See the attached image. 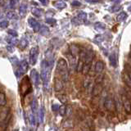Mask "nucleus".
I'll return each mask as SVG.
<instances>
[{"label": "nucleus", "mask_w": 131, "mask_h": 131, "mask_svg": "<svg viewBox=\"0 0 131 131\" xmlns=\"http://www.w3.org/2000/svg\"><path fill=\"white\" fill-rule=\"evenodd\" d=\"M57 71L61 77V80L67 82L69 79L68 65L67 61L63 58H60L57 64Z\"/></svg>", "instance_id": "f257e3e1"}, {"label": "nucleus", "mask_w": 131, "mask_h": 131, "mask_svg": "<svg viewBox=\"0 0 131 131\" xmlns=\"http://www.w3.org/2000/svg\"><path fill=\"white\" fill-rule=\"evenodd\" d=\"M50 68H49L45 61H42V65H41V79H42L44 85L46 86L48 83V80H49V75H50Z\"/></svg>", "instance_id": "f03ea898"}, {"label": "nucleus", "mask_w": 131, "mask_h": 131, "mask_svg": "<svg viewBox=\"0 0 131 131\" xmlns=\"http://www.w3.org/2000/svg\"><path fill=\"white\" fill-rule=\"evenodd\" d=\"M17 67H18L17 70L15 71L16 77H19L20 75H24V74H26L28 71V68H29L28 63L26 60H23V61H20V62H19V65L17 66Z\"/></svg>", "instance_id": "7ed1b4c3"}, {"label": "nucleus", "mask_w": 131, "mask_h": 131, "mask_svg": "<svg viewBox=\"0 0 131 131\" xmlns=\"http://www.w3.org/2000/svg\"><path fill=\"white\" fill-rule=\"evenodd\" d=\"M45 62L49 68H52V66L54 65V54L52 52L51 49H48L45 52Z\"/></svg>", "instance_id": "20e7f679"}, {"label": "nucleus", "mask_w": 131, "mask_h": 131, "mask_svg": "<svg viewBox=\"0 0 131 131\" xmlns=\"http://www.w3.org/2000/svg\"><path fill=\"white\" fill-rule=\"evenodd\" d=\"M39 55V48L38 47H34L30 51V65H35L38 59Z\"/></svg>", "instance_id": "39448f33"}, {"label": "nucleus", "mask_w": 131, "mask_h": 131, "mask_svg": "<svg viewBox=\"0 0 131 131\" xmlns=\"http://www.w3.org/2000/svg\"><path fill=\"white\" fill-rule=\"evenodd\" d=\"M69 51H70V55L72 56L73 57H75V58H76V57L80 54V49L78 45L71 44V45H70V47H69Z\"/></svg>", "instance_id": "423d86ee"}, {"label": "nucleus", "mask_w": 131, "mask_h": 131, "mask_svg": "<svg viewBox=\"0 0 131 131\" xmlns=\"http://www.w3.org/2000/svg\"><path fill=\"white\" fill-rule=\"evenodd\" d=\"M104 107L107 111H113L116 108L115 107V102H113V100L111 97H106L104 101Z\"/></svg>", "instance_id": "0eeeda50"}, {"label": "nucleus", "mask_w": 131, "mask_h": 131, "mask_svg": "<svg viewBox=\"0 0 131 131\" xmlns=\"http://www.w3.org/2000/svg\"><path fill=\"white\" fill-rule=\"evenodd\" d=\"M30 77H31L32 81L34 82V84H35L36 86H38V85H39V83L40 78H39V73L37 72L36 70H32L31 72H30Z\"/></svg>", "instance_id": "6e6552de"}, {"label": "nucleus", "mask_w": 131, "mask_h": 131, "mask_svg": "<svg viewBox=\"0 0 131 131\" xmlns=\"http://www.w3.org/2000/svg\"><path fill=\"white\" fill-rule=\"evenodd\" d=\"M94 52L92 51V50H87L86 52V55H85V57H84V63H92V61L93 59L94 58Z\"/></svg>", "instance_id": "1a4fd4ad"}, {"label": "nucleus", "mask_w": 131, "mask_h": 131, "mask_svg": "<svg viewBox=\"0 0 131 131\" xmlns=\"http://www.w3.org/2000/svg\"><path fill=\"white\" fill-rule=\"evenodd\" d=\"M102 91V84H96L93 86V88L92 89V94L93 97L98 96Z\"/></svg>", "instance_id": "9d476101"}, {"label": "nucleus", "mask_w": 131, "mask_h": 131, "mask_svg": "<svg viewBox=\"0 0 131 131\" xmlns=\"http://www.w3.org/2000/svg\"><path fill=\"white\" fill-rule=\"evenodd\" d=\"M63 89V82L61 80L56 78L54 80V89L56 92H59Z\"/></svg>", "instance_id": "9b49d317"}, {"label": "nucleus", "mask_w": 131, "mask_h": 131, "mask_svg": "<svg viewBox=\"0 0 131 131\" xmlns=\"http://www.w3.org/2000/svg\"><path fill=\"white\" fill-rule=\"evenodd\" d=\"M104 69V63L102 61H97L95 63V72L97 74H101Z\"/></svg>", "instance_id": "f8f14e48"}, {"label": "nucleus", "mask_w": 131, "mask_h": 131, "mask_svg": "<svg viewBox=\"0 0 131 131\" xmlns=\"http://www.w3.org/2000/svg\"><path fill=\"white\" fill-rule=\"evenodd\" d=\"M53 5H54V7H57V9H60V10L63 9V8L67 7V4H66L64 1H55V2H53Z\"/></svg>", "instance_id": "ddd939ff"}, {"label": "nucleus", "mask_w": 131, "mask_h": 131, "mask_svg": "<svg viewBox=\"0 0 131 131\" xmlns=\"http://www.w3.org/2000/svg\"><path fill=\"white\" fill-rule=\"evenodd\" d=\"M91 66H92V63H84V67H83V69H82V74L84 75H88L89 73V71L90 69H91Z\"/></svg>", "instance_id": "4468645a"}, {"label": "nucleus", "mask_w": 131, "mask_h": 131, "mask_svg": "<svg viewBox=\"0 0 131 131\" xmlns=\"http://www.w3.org/2000/svg\"><path fill=\"white\" fill-rule=\"evenodd\" d=\"M39 34L43 36H48L49 34H50V30L49 29L45 26H42L40 27V30H39Z\"/></svg>", "instance_id": "2eb2a0df"}, {"label": "nucleus", "mask_w": 131, "mask_h": 131, "mask_svg": "<svg viewBox=\"0 0 131 131\" xmlns=\"http://www.w3.org/2000/svg\"><path fill=\"white\" fill-rule=\"evenodd\" d=\"M26 12H27V7L26 4H20V7H19V13H20V16H25L26 14Z\"/></svg>", "instance_id": "dca6fc26"}, {"label": "nucleus", "mask_w": 131, "mask_h": 131, "mask_svg": "<svg viewBox=\"0 0 131 131\" xmlns=\"http://www.w3.org/2000/svg\"><path fill=\"white\" fill-rule=\"evenodd\" d=\"M109 62L111 66L113 67H116L117 66V61H116V57L115 54H111L109 56Z\"/></svg>", "instance_id": "f3484780"}, {"label": "nucleus", "mask_w": 131, "mask_h": 131, "mask_svg": "<svg viewBox=\"0 0 131 131\" xmlns=\"http://www.w3.org/2000/svg\"><path fill=\"white\" fill-rule=\"evenodd\" d=\"M7 42L8 43V44L12 45V46H14V45H17L19 41L17 39L14 38V37H7Z\"/></svg>", "instance_id": "a211bd4d"}, {"label": "nucleus", "mask_w": 131, "mask_h": 131, "mask_svg": "<svg viewBox=\"0 0 131 131\" xmlns=\"http://www.w3.org/2000/svg\"><path fill=\"white\" fill-rule=\"evenodd\" d=\"M123 106H124L125 110L127 112H131V103L129 100L125 99L124 102H123Z\"/></svg>", "instance_id": "6ab92c4d"}, {"label": "nucleus", "mask_w": 131, "mask_h": 131, "mask_svg": "<svg viewBox=\"0 0 131 131\" xmlns=\"http://www.w3.org/2000/svg\"><path fill=\"white\" fill-rule=\"evenodd\" d=\"M31 13L34 15L35 16H37V17H40L41 15H42V11H41L39 8L33 7L32 9H31Z\"/></svg>", "instance_id": "aec40b11"}, {"label": "nucleus", "mask_w": 131, "mask_h": 131, "mask_svg": "<svg viewBox=\"0 0 131 131\" xmlns=\"http://www.w3.org/2000/svg\"><path fill=\"white\" fill-rule=\"evenodd\" d=\"M7 104L6 95L3 93L0 92V106H4Z\"/></svg>", "instance_id": "412c9836"}, {"label": "nucleus", "mask_w": 131, "mask_h": 131, "mask_svg": "<svg viewBox=\"0 0 131 131\" xmlns=\"http://www.w3.org/2000/svg\"><path fill=\"white\" fill-rule=\"evenodd\" d=\"M77 17L79 18V20L81 22H84L87 20V14L85 13L84 12H80L79 14H78Z\"/></svg>", "instance_id": "4be33fe9"}, {"label": "nucleus", "mask_w": 131, "mask_h": 131, "mask_svg": "<svg viewBox=\"0 0 131 131\" xmlns=\"http://www.w3.org/2000/svg\"><path fill=\"white\" fill-rule=\"evenodd\" d=\"M126 18H127V14H126V12H121V13L117 16L116 20H118V21H123V20H125Z\"/></svg>", "instance_id": "5701e85b"}, {"label": "nucleus", "mask_w": 131, "mask_h": 131, "mask_svg": "<svg viewBox=\"0 0 131 131\" xmlns=\"http://www.w3.org/2000/svg\"><path fill=\"white\" fill-rule=\"evenodd\" d=\"M28 43H29L28 41L26 39H21V40H20V43H19V48L20 49H25L27 47Z\"/></svg>", "instance_id": "b1692460"}, {"label": "nucleus", "mask_w": 131, "mask_h": 131, "mask_svg": "<svg viewBox=\"0 0 131 131\" xmlns=\"http://www.w3.org/2000/svg\"><path fill=\"white\" fill-rule=\"evenodd\" d=\"M39 122L42 124L43 123V119H44V109L43 107H41L39 109Z\"/></svg>", "instance_id": "393cba45"}, {"label": "nucleus", "mask_w": 131, "mask_h": 131, "mask_svg": "<svg viewBox=\"0 0 131 131\" xmlns=\"http://www.w3.org/2000/svg\"><path fill=\"white\" fill-rule=\"evenodd\" d=\"M84 64V61L79 59V61H78V62H77V64H76V71H77V72H80V71H82V69H83Z\"/></svg>", "instance_id": "a878e982"}, {"label": "nucleus", "mask_w": 131, "mask_h": 131, "mask_svg": "<svg viewBox=\"0 0 131 131\" xmlns=\"http://www.w3.org/2000/svg\"><path fill=\"white\" fill-rule=\"evenodd\" d=\"M59 113L61 116H64L66 113H67V106L66 105H61L60 106V107H59Z\"/></svg>", "instance_id": "bb28decb"}, {"label": "nucleus", "mask_w": 131, "mask_h": 131, "mask_svg": "<svg viewBox=\"0 0 131 131\" xmlns=\"http://www.w3.org/2000/svg\"><path fill=\"white\" fill-rule=\"evenodd\" d=\"M94 27H95V29L97 30H102L106 28V26H105V24L102 23V22H97Z\"/></svg>", "instance_id": "cd10ccee"}, {"label": "nucleus", "mask_w": 131, "mask_h": 131, "mask_svg": "<svg viewBox=\"0 0 131 131\" xmlns=\"http://www.w3.org/2000/svg\"><path fill=\"white\" fill-rule=\"evenodd\" d=\"M30 106H31L32 112L34 113H35L37 112V101H36V99H35V98H34V99L32 100Z\"/></svg>", "instance_id": "c85d7f7f"}, {"label": "nucleus", "mask_w": 131, "mask_h": 131, "mask_svg": "<svg viewBox=\"0 0 131 131\" xmlns=\"http://www.w3.org/2000/svg\"><path fill=\"white\" fill-rule=\"evenodd\" d=\"M57 97H58L59 101L63 105H65L67 102V96H66V95H58V96H57Z\"/></svg>", "instance_id": "c756f323"}, {"label": "nucleus", "mask_w": 131, "mask_h": 131, "mask_svg": "<svg viewBox=\"0 0 131 131\" xmlns=\"http://www.w3.org/2000/svg\"><path fill=\"white\" fill-rule=\"evenodd\" d=\"M7 16L9 19H15V18L17 19V16H16V14L14 12H8L7 13Z\"/></svg>", "instance_id": "7c9ffc66"}, {"label": "nucleus", "mask_w": 131, "mask_h": 131, "mask_svg": "<svg viewBox=\"0 0 131 131\" xmlns=\"http://www.w3.org/2000/svg\"><path fill=\"white\" fill-rule=\"evenodd\" d=\"M37 22H38V21H37V20H35V19H34V18H29L28 19V24H29V26H30L31 28H33V27H34V26H35V25L37 23Z\"/></svg>", "instance_id": "2f4dec72"}, {"label": "nucleus", "mask_w": 131, "mask_h": 131, "mask_svg": "<svg viewBox=\"0 0 131 131\" xmlns=\"http://www.w3.org/2000/svg\"><path fill=\"white\" fill-rule=\"evenodd\" d=\"M63 126L65 127V128H71V127L73 126V125H72V121H70V120L66 121L64 122V124H63Z\"/></svg>", "instance_id": "473e14b6"}, {"label": "nucleus", "mask_w": 131, "mask_h": 131, "mask_svg": "<svg viewBox=\"0 0 131 131\" xmlns=\"http://www.w3.org/2000/svg\"><path fill=\"white\" fill-rule=\"evenodd\" d=\"M7 33L9 34L12 37H17V35H18V33L16 32V30H12V29H10V30H8V31H7Z\"/></svg>", "instance_id": "72a5a7b5"}, {"label": "nucleus", "mask_w": 131, "mask_h": 131, "mask_svg": "<svg viewBox=\"0 0 131 131\" xmlns=\"http://www.w3.org/2000/svg\"><path fill=\"white\" fill-rule=\"evenodd\" d=\"M10 61H11V62L13 64L14 66H18L19 65V61L18 59L16 58V57H11L10 58Z\"/></svg>", "instance_id": "f704fd0d"}, {"label": "nucleus", "mask_w": 131, "mask_h": 131, "mask_svg": "<svg viewBox=\"0 0 131 131\" xmlns=\"http://www.w3.org/2000/svg\"><path fill=\"white\" fill-rule=\"evenodd\" d=\"M124 81H125V83L128 85V86H129V87H131V81H130V80H129V76L128 75H124Z\"/></svg>", "instance_id": "c9c22d12"}, {"label": "nucleus", "mask_w": 131, "mask_h": 131, "mask_svg": "<svg viewBox=\"0 0 131 131\" xmlns=\"http://www.w3.org/2000/svg\"><path fill=\"white\" fill-rule=\"evenodd\" d=\"M102 80H103V75H97V77L96 78V84H102Z\"/></svg>", "instance_id": "e433bc0d"}, {"label": "nucleus", "mask_w": 131, "mask_h": 131, "mask_svg": "<svg viewBox=\"0 0 131 131\" xmlns=\"http://www.w3.org/2000/svg\"><path fill=\"white\" fill-rule=\"evenodd\" d=\"M72 23L74 25H75V26H79V25H80L82 22L79 20V18H78V17H74L72 19Z\"/></svg>", "instance_id": "4c0bfd02"}, {"label": "nucleus", "mask_w": 131, "mask_h": 131, "mask_svg": "<svg viewBox=\"0 0 131 131\" xmlns=\"http://www.w3.org/2000/svg\"><path fill=\"white\" fill-rule=\"evenodd\" d=\"M40 24L39 23V22H37L35 26H34V27H33L32 29L34 30V31L35 32H39V30H40Z\"/></svg>", "instance_id": "58836bf2"}, {"label": "nucleus", "mask_w": 131, "mask_h": 131, "mask_svg": "<svg viewBox=\"0 0 131 131\" xmlns=\"http://www.w3.org/2000/svg\"><path fill=\"white\" fill-rule=\"evenodd\" d=\"M8 26V21L7 20H2L1 22H0V27L1 28H7Z\"/></svg>", "instance_id": "ea45409f"}, {"label": "nucleus", "mask_w": 131, "mask_h": 131, "mask_svg": "<svg viewBox=\"0 0 131 131\" xmlns=\"http://www.w3.org/2000/svg\"><path fill=\"white\" fill-rule=\"evenodd\" d=\"M112 12H119V11H121V5H114L113 7H112Z\"/></svg>", "instance_id": "a19ab883"}, {"label": "nucleus", "mask_w": 131, "mask_h": 131, "mask_svg": "<svg viewBox=\"0 0 131 131\" xmlns=\"http://www.w3.org/2000/svg\"><path fill=\"white\" fill-rule=\"evenodd\" d=\"M45 21H46V23H48V24L54 25V24L56 23V20H55V19H53V18H47Z\"/></svg>", "instance_id": "79ce46f5"}, {"label": "nucleus", "mask_w": 131, "mask_h": 131, "mask_svg": "<svg viewBox=\"0 0 131 131\" xmlns=\"http://www.w3.org/2000/svg\"><path fill=\"white\" fill-rule=\"evenodd\" d=\"M59 107H60V106L58 104H56V103L55 104H52V110L54 112H58V111H59Z\"/></svg>", "instance_id": "37998d69"}, {"label": "nucleus", "mask_w": 131, "mask_h": 131, "mask_svg": "<svg viewBox=\"0 0 131 131\" xmlns=\"http://www.w3.org/2000/svg\"><path fill=\"white\" fill-rule=\"evenodd\" d=\"M9 3H10V8H12V9H14V8L16 7V4L17 3V2H16V1H10Z\"/></svg>", "instance_id": "c03bdc74"}, {"label": "nucleus", "mask_w": 131, "mask_h": 131, "mask_svg": "<svg viewBox=\"0 0 131 131\" xmlns=\"http://www.w3.org/2000/svg\"><path fill=\"white\" fill-rule=\"evenodd\" d=\"M71 4H72L73 7H80L81 6V3L79 1H73L71 3Z\"/></svg>", "instance_id": "a18cd8bd"}, {"label": "nucleus", "mask_w": 131, "mask_h": 131, "mask_svg": "<svg viewBox=\"0 0 131 131\" xmlns=\"http://www.w3.org/2000/svg\"><path fill=\"white\" fill-rule=\"evenodd\" d=\"M30 119V121H31V125H35V116H34V115L31 114Z\"/></svg>", "instance_id": "49530a36"}, {"label": "nucleus", "mask_w": 131, "mask_h": 131, "mask_svg": "<svg viewBox=\"0 0 131 131\" xmlns=\"http://www.w3.org/2000/svg\"><path fill=\"white\" fill-rule=\"evenodd\" d=\"M102 37L101 35H97L95 37V42L100 43V42H102Z\"/></svg>", "instance_id": "de8ad7c7"}, {"label": "nucleus", "mask_w": 131, "mask_h": 131, "mask_svg": "<svg viewBox=\"0 0 131 131\" xmlns=\"http://www.w3.org/2000/svg\"><path fill=\"white\" fill-rule=\"evenodd\" d=\"M71 106H67V113H66V114H67V116H70V115H71Z\"/></svg>", "instance_id": "09e8293b"}, {"label": "nucleus", "mask_w": 131, "mask_h": 131, "mask_svg": "<svg viewBox=\"0 0 131 131\" xmlns=\"http://www.w3.org/2000/svg\"><path fill=\"white\" fill-rule=\"evenodd\" d=\"M40 3H43V5H47V4L48 3V1H44V0H41Z\"/></svg>", "instance_id": "8fccbe9b"}, {"label": "nucleus", "mask_w": 131, "mask_h": 131, "mask_svg": "<svg viewBox=\"0 0 131 131\" xmlns=\"http://www.w3.org/2000/svg\"><path fill=\"white\" fill-rule=\"evenodd\" d=\"M128 76H129V80H130V81H131V72H129V73L128 74Z\"/></svg>", "instance_id": "3c124183"}, {"label": "nucleus", "mask_w": 131, "mask_h": 131, "mask_svg": "<svg viewBox=\"0 0 131 131\" xmlns=\"http://www.w3.org/2000/svg\"><path fill=\"white\" fill-rule=\"evenodd\" d=\"M7 50H9V51H12V48L10 47H7Z\"/></svg>", "instance_id": "603ef678"}, {"label": "nucleus", "mask_w": 131, "mask_h": 131, "mask_svg": "<svg viewBox=\"0 0 131 131\" xmlns=\"http://www.w3.org/2000/svg\"><path fill=\"white\" fill-rule=\"evenodd\" d=\"M129 57H130V58H131V52H129Z\"/></svg>", "instance_id": "864d4df0"}, {"label": "nucleus", "mask_w": 131, "mask_h": 131, "mask_svg": "<svg viewBox=\"0 0 131 131\" xmlns=\"http://www.w3.org/2000/svg\"><path fill=\"white\" fill-rule=\"evenodd\" d=\"M30 131H33V130H30Z\"/></svg>", "instance_id": "5fc2aeb1"}]
</instances>
